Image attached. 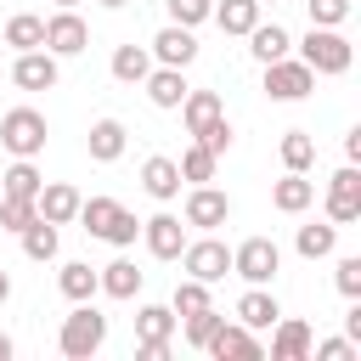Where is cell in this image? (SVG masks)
I'll use <instances>...</instances> for the list:
<instances>
[{
    "label": "cell",
    "mask_w": 361,
    "mask_h": 361,
    "mask_svg": "<svg viewBox=\"0 0 361 361\" xmlns=\"http://www.w3.org/2000/svg\"><path fill=\"white\" fill-rule=\"evenodd\" d=\"M56 6H79V0H56Z\"/></svg>",
    "instance_id": "cell-47"
},
{
    "label": "cell",
    "mask_w": 361,
    "mask_h": 361,
    "mask_svg": "<svg viewBox=\"0 0 361 361\" xmlns=\"http://www.w3.org/2000/svg\"><path fill=\"white\" fill-rule=\"evenodd\" d=\"M293 248H299V259H327L338 248V226L333 220H310V226H299Z\"/></svg>",
    "instance_id": "cell-25"
},
{
    "label": "cell",
    "mask_w": 361,
    "mask_h": 361,
    "mask_svg": "<svg viewBox=\"0 0 361 361\" xmlns=\"http://www.w3.org/2000/svg\"><path fill=\"white\" fill-rule=\"evenodd\" d=\"M259 6H282V0H259Z\"/></svg>",
    "instance_id": "cell-48"
},
{
    "label": "cell",
    "mask_w": 361,
    "mask_h": 361,
    "mask_svg": "<svg viewBox=\"0 0 361 361\" xmlns=\"http://www.w3.org/2000/svg\"><path fill=\"white\" fill-rule=\"evenodd\" d=\"M310 355H316V361H355L361 350H355L350 338H322V344H310Z\"/></svg>",
    "instance_id": "cell-42"
},
{
    "label": "cell",
    "mask_w": 361,
    "mask_h": 361,
    "mask_svg": "<svg viewBox=\"0 0 361 361\" xmlns=\"http://www.w3.org/2000/svg\"><path fill=\"white\" fill-rule=\"evenodd\" d=\"M305 11H310L316 28H338L350 17V0H305Z\"/></svg>",
    "instance_id": "cell-39"
},
{
    "label": "cell",
    "mask_w": 361,
    "mask_h": 361,
    "mask_svg": "<svg viewBox=\"0 0 361 361\" xmlns=\"http://www.w3.org/2000/svg\"><path fill=\"white\" fill-rule=\"evenodd\" d=\"M102 344H107V316H102L90 299H79V305L62 316V327H56V350H62L68 361H90Z\"/></svg>",
    "instance_id": "cell-1"
},
{
    "label": "cell",
    "mask_w": 361,
    "mask_h": 361,
    "mask_svg": "<svg viewBox=\"0 0 361 361\" xmlns=\"http://www.w3.org/2000/svg\"><path fill=\"white\" fill-rule=\"evenodd\" d=\"M327 220H333V226L361 220V169H355V164L333 169V180H327Z\"/></svg>",
    "instance_id": "cell-8"
},
{
    "label": "cell",
    "mask_w": 361,
    "mask_h": 361,
    "mask_svg": "<svg viewBox=\"0 0 361 361\" xmlns=\"http://www.w3.org/2000/svg\"><path fill=\"white\" fill-rule=\"evenodd\" d=\"M96 6H107V11H118V6H130V0H96Z\"/></svg>",
    "instance_id": "cell-46"
},
{
    "label": "cell",
    "mask_w": 361,
    "mask_h": 361,
    "mask_svg": "<svg viewBox=\"0 0 361 361\" xmlns=\"http://www.w3.org/2000/svg\"><path fill=\"white\" fill-rule=\"evenodd\" d=\"M34 214H39L34 197H11V192H0V231H23Z\"/></svg>",
    "instance_id": "cell-37"
},
{
    "label": "cell",
    "mask_w": 361,
    "mask_h": 361,
    "mask_svg": "<svg viewBox=\"0 0 361 361\" xmlns=\"http://www.w3.org/2000/svg\"><path fill=\"white\" fill-rule=\"evenodd\" d=\"M192 141H203V147H209L214 158H220V152H231V118L220 113V118H214V124H203V130H197Z\"/></svg>",
    "instance_id": "cell-40"
},
{
    "label": "cell",
    "mask_w": 361,
    "mask_h": 361,
    "mask_svg": "<svg viewBox=\"0 0 361 361\" xmlns=\"http://www.w3.org/2000/svg\"><path fill=\"white\" fill-rule=\"evenodd\" d=\"M34 209H39V220L68 226V220L79 214V192H73L68 180H51V186H39V192H34Z\"/></svg>",
    "instance_id": "cell-20"
},
{
    "label": "cell",
    "mask_w": 361,
    "mask_h": 361,
    "mask_svg": "<svg viewBox=\"0 0 361 361\" xmlns=\"http://www.w3.org/2000/svg\"><path fill=\"white\" fill-rule=\"evenodd\" d=\"M203 350H209L214 361H259V355H265V350H259V338H254L243 322H220V327H214V338H209Z\"/></svg>",
    "instance_id": "cell-13"
},
{
    "label": "cell",
    "mask_w": 361,
    "mask_h": 361,
    "mask_svg": "<svg viewBox=\"0 0 361 361\" xmlns=\"http://www.w3.org/2000/svg\"><path fill=\"white\" fill-rule=\"evenodd\" d=\"M180 220H186V226H197V231H214V226H226V220H231V197H226L220 186H209V180H203V186H192V192H186V214H180Z\"/></svg>",
    "instance_id": "cell-9"
},
{
    "label": "cell",
    "mask_w": 361,
    "mask_h": 361,
    "mask_svg": "<svg viewBox=\"0 0 361 361\" xmlns=\"http://www.w3.org/2000/svg\"><path fill=\"white\" fill-rule=\"evenodd\" d=\"M11 350H17V344H11L6 333H0V361H11Z\"/></svg>",
    "instance_id": "cell-44"
},
{
    "label": "cell",
    "mask_w": 361,
    "mask_h": 361,
    "mask_svg": "<svg viewBox=\"0 0 361 361\" xmlns=\"http://www.w3.org/2000/svg\"><path fill=\"white\" fill-rule=\"evenodd\" d=\"M310 344H316L310 322H299V316L271 322V361H310Z\"/></svg>",
    "instance_id": "cell-12"
},
{
    "label": "cell",
    "mask_w": 361,
    "mask_h": 361,
    "mask_svg": "<svg viewBox=\"0 0 361 361\" xmlns=\"http://www.w3.org/2000/svg\"><path fill=\"white\" fill-rule=\"evenodd\" d=\"M180 322H186V344H192V350H203V344L214 338V327H220L226 316H220V310L209 305V310H192V316H180Z\"/></svg>",
    "instance_id": "cell-36"
},
{
    "label": "cell",
    "mask_w": 361,
    "mask_h": 361,
    "mask_svg": "<svg viewBox=\"0 0 361 361\" xmlns=\"http://www.w3.org/2000/svg\"><path fill=\"white\" fill-rule=\"evenodd\" d=\"M147 51H152V62H164V68H192V62H197V34L180 28V23H164Z\"/></svg>",
    "instance_id": "cell-10"
},
{
    "label": "cell",
    "mask_w": 361,
    "mask_h": 361,
    "mask_svg": "<svg viewBox=\"0 0 361 361\" xmlns=\"http://www.w3.org/2000/svg\"><path fill=\"white\" fill-rule=\"evenodd\" d=\"M276 152H282V169H299V175L316 164V141H310V130H282V147H276Z\"/></svg>",
    "instance_id": "cell-32"
},
{
    "label": "cell",
    "mask_w": 361,
    "mask_h": 361,
    "mask_svg": "<svg viewBox=\"0 0 361 361\" xmlns=\"http://www.w3.org/2000/svg\"><path fill=\"white\" fill-rule=\"evenodd\" d=\"M90 45V28H85V17L73 11V6H56L51 17H45V51L62 62V56H79Z\"/></svg>",
    "instance_id": "cell-7"
},
{
    "label": "cell",
    "mask_w": 361,
    "mask_h": 361,
    "mask_svg": "<svg viewBox=\"0 0 361 361\" xmlns=\"http://www.w3.org/2000/svg\"><path fill=\"white\" fill-rule=\"evenodd\" d=\"M141 85H147V102H152V107H164V113H175V107H180V96L192 90V85H186V68H164V62H152V73H147Z\"/></svg>",
    "instance_id": "cell-15"
},
{
    "label": "cell",
    "mask_w": 361,
    "mask_h": 361,
    "mask_svg": "<svg viewBox=\"0 0 361 361\" xmlns=\"http://www.w3.org/2000/svg\"><path fill=\"white\" fill-rule=\"evenodd\" d=\"M56 288H62V299H96V265H85V259H68L62 271H56Z\"/></svg>",
    "instance_id": "cell-29"
},
{
    "label": "cell",
    "mask_w": 361,
    "mask_h": 361,
    "mask_svg": "<svg viewBox=\"0 0 361 361\" xmlns=\"http://www.w3.org/2000/svg\"><path fill=\"white\" fill-rule=\"evenodd\" d=\"M175 259H180V271L197 276V282H220V276H231V248H226L220 237H209V231H203L197 243H186Z\"/></svg>",
    "instance_id": "cell-5"
},
{
    "label": "cell",
    "mask_w": 361,
    "mask_h": 361,
    "mask_svg": "<svg viewBox=\"0 0 361 361\" xmlns=\"http://www.w3.org/2000/svg\"><path fill=\"white\" fill-rule=\"evenodd\" d=\"M271 203H276L282 214H305V209L316 203V180H305L299 169H288V175L271 186Z\"/></svg>",
    "instance_id": "cell-23"
},
{
    "label": "cell",
    "mask_w": 361,
    "mask_h": 361,
    "mask_svg": "<svg viewBox=\"0 0 361 361\" xmlns=\"http://www.w3.org/2000/svg\"><path fill=\"white\" fill-rule=\"evenodd\" d=\"M175 169H180V180H192V186H203V180H214V169H220V158L203 147V141H192L180 158H175Z\"/></svg>",
    "instance_id": "cell-31"
},
{
    "label": "cell",
    "mask_w": 361,
    "mask_h": 361,
    "mask_svg": "<svg viewBox=\"0 0 361 361\" xmlns=\"http://www.w3.org/2000/svg\"><path fill=\"white\" fill-rule=\"evenodd\" d=\"M45 113H34V107H11L6 118H0V147L11 152V158H39L45 152Z\"/></svg>",
    "instance_id": "cell-3"
},
{
    "label": "cell",
    "mask_w": 361,
    "mask_h": 361,
    "mask_svg": "<svg viewBox=\"0 0 361 361\" xmlns=\"http://www.w3.org/2000/svg\"><path fill=\"white\" fill-rule=\"evenodd\" d=\"M214 299H209V282H197V276H180L175 282V299H169V310L175 316H192V310H209Z\"/></svg>",
    "instance_id": "cell-34"
},
{
    "label": "cell",
    "mask_w": 361,
    "mask_h": 361,
    "mask_svg": "<svg viewBox=\"0 0 361 361\" xmlns=\"http://www.w3.org/2000/svg\"><path fill=\"white\" fill-rule=\"evenodd\" d=\"M175 327H180V316L169 305H141L135 310V344H169Z\"/></svg>",
    "instance_id": "cell-22"
},
{
    "label": "cell",
    "mask_w": 361,
    "mask_h": 361,
    "mask_svg": "<svg viewBox=\"0 0 361 361\" xmlns=\"http://www.w3.org/2000/svg\"><path fill=\"white\" fill-rule=\"evenodd\" d=\"M209 17L220 23V34H237V39H243V34L259 23V0H220Z\"/></svg>",
    "instance_id": "cell-28"
},
{
    "label": "cell",
    "mask_w": 361,
    "mask_h": 361,
    "mask_svg": "<svg viewBox=\"0 0 361 361\" xmlns=\"http://www.w3.org/2000/svg\"><path fill=\"white\" fill-rule=\"evenodd\" d=\"M226 113V102H220V90H186L180 96V118H186V135H197L203 124H214Z\"/></svg>",
    "instance_id": "cell-24"
},
{
    "label": "cell",
    "mask_w": 361,
    "mask_h": 361,
    "mask_svg": "<svg viewBox=\"0 0 361 361\" xmlns=\"http://www.w3.org/2000/svg\"><path fill=\"white\" fill-rule=\"evenodd\" d=\"M107 68H113V79H118V85H141V79L152 73V51H147V45H118Z\"/></svg>",
    "instance_id": "cell-27"
},
{
    "label": "cell",
    "mask_w": 361,
    "mask_h": 361,
    "mask_svg": "<svg viewBox=\"0 0 361 361\" xmlns=\"http://www.w3.org/2000/svg\"><path fill=\"white\" fill-rule=\"evenodd\" d=\"M85 147H90V158H96V164H118V158H124V147H130L124 118H96V124H90V135H85Z\"/></svg>",
    "instance_id": "cell-16"
},
{
    "label": "cell",
    "mask_w": 361,
    "mask_h": 361,
    "mask_svg": "<svg viewBox=\"0 0 361 361\" xmlns=\"http://www.w3.org/2000/svg\"><path fill=\"white\" fill-rule=\"evenodd\" d=\"M56 79H62V68H56V56L39 45V51H17V62H11V85L17 90H56Z\"/></svg>",
    "instance_id": "cell-11"
},
{
    "label": "cell",
    "mask_w": 361,
    "mask_h": 361,
    "mask_svg": "<svg viewBox=\"0 0 361 361\" xmlns=\"http://www.w3.org/2000/svg\"><path fill=\"white\" fill-rule=\"evenodd\" d=\"M164 11H169V23H180V28H197V23H209L214 0H164Z\"/></svg>",
    "instance_id": "cell-38"
},
{
    "label": "cell",
    "mask_w": 361,
    "mask_h": 361,
    "mask_svg": "<svg viewBox=\"0 0 361 361\" xmlns=\"http://www.w3.org/2000/svg\"><path fill=\"white\" fill-rule=\"evenodd\" d=\"M282 316V305H276V293H265L259 282H248V293L237 299V322L248 327V333H259V327H271Z\"/></svg>",
    "instance_id": "cell-21"
},
{
    "label": "cell",
    "mask_w": 361,
    "mask_h": 361,
    "mask_svg": "<svg viewBox=\"0 0 361 361\" xmlns=\"http://www.w3.org/2000/svg\"><path fill=\"white\" fill-rule=\"evenodd\" d=\"M344 164H361V130L344 135Z\"/></svg>",
    "instance_id": "cell-43"
},
{
    "label": "cell",
    "mask_w": 361,
    "mask_h": 361,
    "mask_svg": "<svg viewBox=\"0 0 361 361\" xmlns=\"http://www.w3.org/2000/svg\"><path fill=\"white\" fill-rule=\"evenodd\" d=\"M39 186H45V175L34 169V158H17V164L0 175V192H11V197H34Z\"/></svg>",
    "instance_id": "cell-33"
},
{
    "label": "cell",
    "mask_w": 361,
    "mask_h": 361,
    "mask_svg": "<svg viewBox=\"0 0 361 361\" xmlns=\"http://www.w3.org/2000/svg\"><path fill=\"white\" fill-rule=\"evenodd\" d=\"M6 299H11V276L0 271V305H6Z\"/></svg>",
    "instance_id": "cell-45"
},
{
    "label": "cell",
    "mask_w": 361,
    "mask_h": 361,
    "mask_svg": "<svg viewBox=\"0 0 361 361\" xmlns=\"http://www.w3.org/2000/svg\"><path fill=\"white\" fill-rule=\"evenodd\" d=\"M6 45H11V51H39V45H45V17L17 11V17L6 23Z\"/></svg>",
    "instance_id": "cell-30"
},
{
    "label": "cell",
    "mask_w": 361,
    "mask_h": 361,
    "mask_svg": "<svg viewBox=\"0 0 361 361\" xmlns=\"http://www.w3.org/2000/svg\"><path fill=\"white\" fill-rule=\"evenodd\" d=\"M333 282H338V293H344V299H361V254H344V259H338V271H333Z\"/></svg>",
    "instance_id": "cell-41"
},
{
    "label": "cell",
    "mask_w": 361,
    "mask_h": 361,
    "mask_svg": "<svg viewBox=\"0 0 361 361\" xmlns=\"http://www.w3.org/2000/svg\"><path fill=\"white\" fill-rule=\"evenodd\" d=\"M282 271V248L271 243V237H248V243H237L231 248V276H243V282H271Z\"/></svg>",
    "instance_id": "cell-6"
},
{
    "label": "cell",
    "mask_w": 361,
    "mask_h": 361,
    "mask_svg": "<svg viewBox=\"0 0 361 361\" xmlns=\"http://www.w3.org/2000/svg\"><path fill=\"white\" fill-rule=\"evenodd\" d=\"M135 237H141V220H135V214L118 203V209L107 214V226H102V243H113V248H130Z\"/></svg>",
    "instance_id": "cell-35"
},
{
    "label": "cell",
    "mask_w": 361,
    "mask_h": 361,
    "mask_svg": "<svg viewBox=\"0 0 361 361\" xmlns=\"http://www.w3.org/2000/svg\"><path fill=\"white\" fill-rule=\"evenodd\" d=\"M299 62L322 79V73H350V62H355V45L338 34V28H316L310 23V34L299 39Z\"/></svg>",
    "instance_id": "cell-2"
},
{
    "label": "cell",
    "mask_w": 361,
    "mask_h": 361,
    "mask_svg": "<svg viewBox=\"0 0 361 361\" xmlns=\"http://www.w3.org/2000/svg\"><path fill=\"white\" fill-rule=\"evenodd\" d=\"M316 90V73L288 51V56H276V62H265V96L271 102H305Z\"/></svg>",
    "instance_id": "cell-4"
},
{
    "label": "cell",
    "mask_w": 361,
    "mask_h": 361,
    "mask_svg": "<svg viewBox=\"0 0 361 361\" xmlns=\"http://www.w3.org/2000/svg\"><path fill=\"white\" fill-rule=\"evenodd\" d=\"M141 276L147 271H135V259H107L102 271H96V293H107V299H135L141 293Z\"/></svg>",
    "instance_id": "cell-17"
},
{
    "label": "cell",
    "mask_w": 361,
    "mask_h": 361,
    "mask_svg": "<svg viewBox=\"0 0 361 361\" xmlns=\"http://www.w3.org/2000/svg\"><path fill=\"white\" fill-rule=\"evenodd\" d=\"M141 186H147V197H158V203H175V197H180V169H175V158L152 152V158L141 164Z\"/></svg>",
    "instance_id": "cell-19"
},
{
    "label": "cell",
    "mask_w": 361,
    "mask_h": 361,
    "mask_svg": "<svg viewBox=\"0 0 361 361\" xmlns=\"http://www.w3.org/2000/svg\"><path fill=\"white\" fill-rule=\"evenodd\" d=\"M243 39H248V56H254V62H259V68H265V62H276V56H288V51H293V34H288V28H282V23H254V28H248V34H243Z\"/></svg>",
    "instance_id": "cell-18"
},
{
    "label": "cell",
    "mask_w": 361,
    "mask_h": 361,
    "mask_svg": "<svg viewBox=\"0 0 361 361\" xmlns=\"http://www.w3.org/2000/svg\"><path fill=\"white\" fill-rule=\"evenodd\" d=\"M17 237H23V254H28L34 265H45V259H56V248H62V237H56V226H51V220H39V214H34V220H28V226H23Z\"/></svg>",
    "instance_id": "cell-26"
},
{
    "label": "cell",
    "mask_w": 361,
    "mask_h": 361,
    "mask_svg": "<svg viewBox=\"0 0 361 361\" xmlns=\"http://www.w3.org/2000/svg\"><path fill=\"white\" fill-rule=\"evenodd\" d=\"M141 237H147V254H152V259H175V254L186 248L180 214H152V220H141Z\"/></svg>",
    "instance_id": "cell-14"
}]
</instances>
